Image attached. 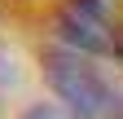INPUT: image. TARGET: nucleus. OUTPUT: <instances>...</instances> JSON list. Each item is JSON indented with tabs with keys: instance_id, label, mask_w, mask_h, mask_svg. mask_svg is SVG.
Listing matches in <instances>:
<instances>
[{
	"instance_id": "obj_1",
	"label": "nucleus",
	"mask_w": 123,
	"mask_h": 119,
	"mask_svg": "<svg viewBox=\"0 0 123 119\" xmlns=\"http://www.w3.org/2000/svg\"><path fill=\"white\" fill-rule=\"evenodd\" d=\"M40 66L75 119H123V84L114 75H105L97 57L57 44V49H44Z\"/></svg>"
}]
</instances>
